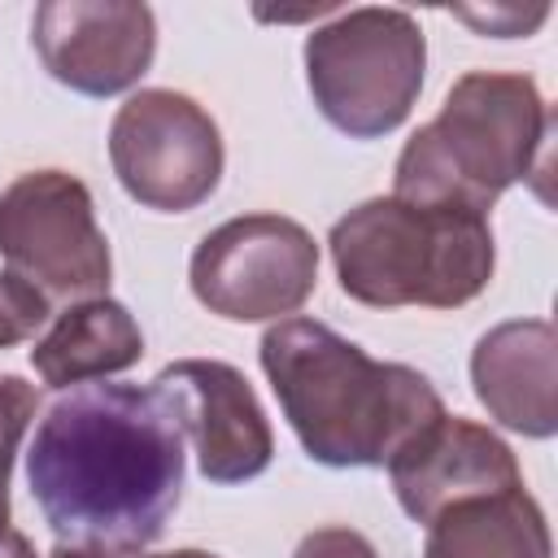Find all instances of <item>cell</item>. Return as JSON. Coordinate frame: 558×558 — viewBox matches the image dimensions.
Wrapping results in <instances>:
<instances>
[{
	"mask_svg": "<svg viewBox=\"0 0 558 558\" xmlns=\"http://www.w3.org/2000/svg\"><path fill=\"white\" fill-rule=\"evenodd\" d=\"M31 497L57 545L140 558L183 493V423L161 384L65 388L26 449Z\"/></svg>",
	"mask_w": 558,
	"mask_h": 558,
	"instance_id": "6da1fadb",
	"label": "cell"
},
{
	"mask_svg": "<svg viewBox=\"0 0 558 558\" xmlns=\"http://www.w3.org/2000/svg\"><path fill=\"white\" fill-rule=\"evenodd\" d=\"M301 449L323 466H388L445 414L432 379L405 362H375L318 318H279L257 344Z\"/></svg>",
	"mask_w": 558,
	"mask_h": 558,
	"instance_id": "7a4b0ae2",
	"label": "cell"
},
{
	"mask_svg": "<svg viewBox=\"0 0 558 558\" xmlns=\"http://www.w3.org/2000/svg\"><path fill=\"white\" fill-rule=\"evenodd\" d=\"M340 292L371 310H458L493 279L488 214L375 196L349 209L327 235Z\"/></svg>",
	"mask_w": 558,
	"mask_h": 558,
	"instance_id": "3957f363",
	"label": "cell"
},
{
	"mask_svg": "<svg viewBox=\"0 0 558 558\" xmlns=\"http://www.w3.org/2000/svg\"><path fill=\"white\" fill-rule=\"evenodd\" d=\"M549 135V105L527 74L471 70L462 74L440 113L418 126L392 170V196L418 205H488L532 174Z\"/></svg>",
	"mask_w": 558,
	"mask_h": 558,
	"instance_id": "277c9868",
	"label": "cell"
},
{
	"mask_svg": "<svg viewBox=\"0 0 558 558\" xmlns=\"http://www.w3.org/2000/svg\"><path fill=\"white\" fill-rule=\"evenodd\" d=\"M423 70L427 39L405 9H349L305 35L310 96L318 113L353 140L397 131L423 92Z\"/></svg>",
	"mask_w": 558,
	"mask_h": 558,
	"instance_id": "5b68a950",
	"label": "cell"
},
{
	"mask_svg": "<svg viewBox=\"0 0 558 558\" xmlns=\"http://www.w3.org/2000/svg\"><path fill=\"white\" fill-rule=\"evenodd\" d=\"M0 257L44 296H105L113 257L83 179L26 170L0 192Z\"/></svg>",
	"mask_w": 558,
	"mask_h": 558,
	"instance_id": "8992f818",
	"label": "cell"
},
{
	"mask_svg": "<svg viewBox=\"0 0 558 558\" xmlns=\"http://www.w3.org/2000/svg\"><path fill=\"white\" fill-rule=\"evenodd\" d=\"M109 161L131 201L157 214H187L222 179V135L192 96L144 87L113 113Z\"/></svg>",
	"mask_w": 558,
	"mask_h": 558,
	"instance_id": "52a82bcc",
	"label": "cell"
},
{
	"mask_svg": "<svg viewBox=\"0 0 558 558\" xmlns=\"http://www.w3.org/2000/svg\"><path fill=\"white\" fill-rule=\"evenodd\" d=\"M187 279L192 296L218 318H283L296 314L318 283V244L283 214H244L196 244Z\"/></svg>",
	"mask_w": 558,
	"mask_h": 558,
	"instance_id": "ba28073f",
	"label": "cell"
},
{
	"mask_svg": "<svg viewBox=\"0 0 558 558\" xmlns=\"http://www.w3.org/2000/svg\"><path fill=\"white\" fill-rule=\"evenodd\" d=\"M31 44L61 87L118 96L148 74L157 17L148 4L126 0H44L31 17Z\"/></svg>",
	"mask_w": 558,
	"mask_h": 558,
	"instance_id": "9c48e42d",
	"label": "cell"
},
{
	"mask_svg": "<svg viewBox=\"0 0 558 558\" xmlns=\"http://www.w3.org/2000/svg\"><path fill=\"white\" fill-rule=\"evenodd\" d=\"M153 384L170 392L183 436H192L196 466L209 484H244L270 466L275 432L244 371L218 357H183L161 366Z\"/></svg>",
	"mask_w": 558,
	"mask_h": 558,
	"instance_id": "30bf717a",
	"label": "cell"
},
{
	"mask_svg": "<svg viewBox=\"0 0 558 558\" xmlns=\"http://www.w3.org/2000/svg\"><path fill=\"white\" fill-rule=\"evenodd\" d=\"M388 480L401 510L423 527L453 501L523 484L514 449L493 427L462 414H440L414 440H405L388 462Z\"/></svg>",
	"mask_w": 558,
	"mask_h": 558,
	"instance_id": "8fae6325",
	"label": "cell"
},
{
	"mask_svg": "<svg viewBox=\"0 0 558 558\" xmlns=\"http://www.w3.org/2000/svg\"><path fill=\"white\" fill-rule=\"evenodd\" d=\"M471 384L488 418L532 440L558 432V336L545 318H510L480 336Z\"/></svg>",
	"mask_w": 558,
	"mask_h": 558,
	"instance_id": "7c38bea8",
	"label": "cell"
},
{
	"mask_svg": "<svg viewBox=\"0 0 558 558\" xmlns=\"http://www.w3.org/2000/svg\"><path fill=\"white\" fill-rule=\"evenodd\" d=\"M144 357V331L131 310L113 296H87L57 314V323L35 340L31 366L35 375L65 392L87 379L118 375Z\"/></svg>",
	"mask_w": 558,
	"mask_h": 558,
	"instance_id": "4fadbf2b",
	"label": "cell"
},
{
	"mask_svg": "<svg viewBox=\"0 0 558 558\" xmlns=\"http://www.w3.org/2000/svg\"><path fill=\"white\" fill-rule=\"evenodd\" d=\"M423 558H554V541L545 510L519 484L440 510L427 523Z\"/></svg>",
	"mask_w": 558,
	"mask_h": 558,
	"instance_id": "5bb4252c",
	"label": "cell"
},
{
	"mask_svg": "<svg viewBox=\"0 0 558 558\" xmlns=\"http://www.w3.org/2000/svg\"><path fill=\"white\" fill-rule=\"evenodd\" d=\"M39 410L35 388L22 375H0V536L9 532V475L22 449V436Z\"/></svg>",
	"mask_w": 558,
	"mask_h": 558,
	"instance_id": "9a60e30c",
	"label": "cell"
},
{
	"mask_svg": "<svg viewBox=\"0 0 558 558\" xmlns=\"http://www.w3.org/2000/svg\"><path fill=\"white\" fill-rule=\"evenodd\" d=\"M44 318H48V296L26 279H17L13 270H0V349L31 340Z\"/></svg>",
	"mask_w": 558,
	"mask_h": 558,
	"instance_id": "2e32d148",
	"label": "cell"
},
{
	"mask_svg": "<svg viewBox=\"0 0 558 558\" xmlns=\"http://www.w3.org/2000/svg\"><path fill=\"white\" fill-rule=\"evenodd\" d=\"M292 558H379V554L362 532L331 523V527H314L310 536H301Z\"/></svg>",
	"mask_w": 558,
	"mask_h": 558,
	"instance_id": "e0dca14e",
	"label": "cell"
},
{
	"mask_svg": "<svg viewBox=\"0 0 558 558\" xmlns=\"http://www.w3.org/2000/svg\"><path fill=\"white\" fill-rule=\"evenodd\" d=\"M0 558H39V554H35V545H31L22 532L9 527V532L0 536Z\"/></svg>",
	"mask_w": 558,
	"mask_h": 558,
	"instance_id": "ac0fdd59",
	"label": "cell"
},
{
	"mask_svg": "<svg viewBox=\"0 0 558 558\" xmlns=\"http://www.w3.org/2000/svg\"><path fill=\"white\" fill-rule=\"evenodd\" d=\"M148 558H218L209 549H170V554H148Z\"/></svg>",
	"mask_w": 558,
	"mask_h": 558,
	"instance_id": "d6986e66",
	"label": "cell"
}]
</instances>
